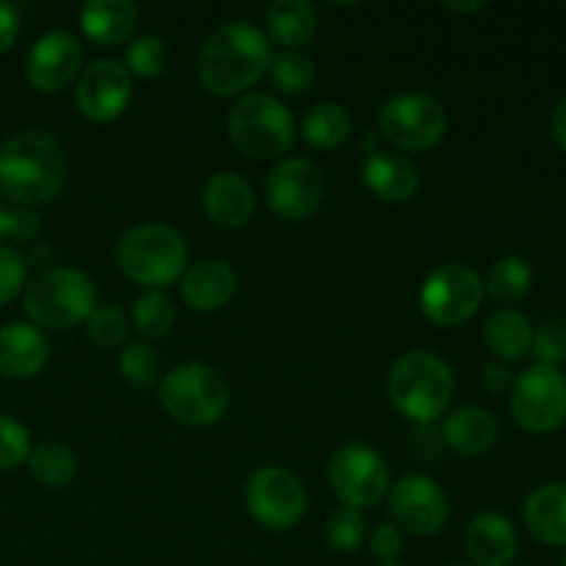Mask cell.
I'll use <instances>...</instances> for the list:
<instances>
[{"label":"cell","mask_w":566,"mask_h":566,"mask_svg":"<svg viewBox=\"0 0 566 566\" xmlns=\"http://www.w3.org/2000/svg\"><path fill=\"white\" fill-rule=\"evenodd\" d=\"M116 260L127 280L138 282L147 291H160L180 280L188 263V247L177 230L149 221L122 235Z\"/></svg>","instance_id":"obj_5"},{"label":"cell","mask_w":566,"mask_h":566,"mask_svg":"<svg viewBox=\"0 0 566 566\" xmlns=\"http://www.w3.org/2000/svg\"><path fill=\"white\" fill-rule=\"evenodd\" d=\"M453 390L457 381L451 365L426 348L403 354L387 376L390 403L412 423H434L451 407Z\"/></svg>","instance_id":"obj_3"},{"label":"cell","mask_w":566,"mask_h":566,"mask_svg":"<svg viewBox=\"0 0 566 566\" xmlns=\"http://www.w3.org/2000/svg\"><path fill=\"white\" fill-rule=\"evenodd\" d=\"M409 451H412V457L423 459V462H434L446 453L442 431L434 423H415L412 434H409Z\"/></svg>","instance_id":"obj_39"},{"label":"cell","mask_w":566,"mask_h":566,"mask_svg":"<svg viewBox=\"0 0 566 566\" xmlns=\"http://www.w3.org/2000/svg\"><path fill=\"white\" fill-rule=\"evenodd\" d=\"M274 53L254 22L230 20L216 28L197 59L199 83L213 97H238L269 72Z\"/></svg>","instance_id":"obj_1"},{"label":"cell","mask_w":566,"mask_h":566,"mask_svg":"<svg viewBox=\"0 0 566 566\" xmlns=\"http://www.w3.org/2000/svg\"><path fill=\"white\" fill-rule=\"evenodd\" d=\"M205 213L224 230H238L254 213V191L238 171H216L202 191Z\"/></svg>","instance_id":"obj_19"},{"label":"cell","mask_w":566,"mask_h":566,"mask_svg":"<svg viewBox=\"0 0 566 566\" xmlns=\"http://www.w3.org/2000/svg\"><path fill=\"white\" fill-rule=\"evenodd\" d=\"M66 155L44 133H20L0 147V193L20 208L48 205L64 188Z\"/></svg>","instance_id":"obj_2"},{"label":"cell","mask_w":566,"mask_h":566,"mask_svg":"<svg viewBox=\"0 0 566 566\" xmlns=\"http://www.w3.org/2000/svg\"><path fill=\"white\" fill-rule=\"evenodd\" d=\"M365 536H368V523L359 509L343 506L326 520V542L332 551L337 553H354L363 547Z\"/></svg>","instance_id":"obj_33"},{"label":"cell","mask_w":566,"mask_h":566,"mask_svg":"<svg viewBox=\"0 0 566 566\" xmlns=\"http://www.w3.org/2000/svg\"><path fill=\"white\" fill-rule=\"evenodd\" d=\"M376 566H407V564H401V562H385V564H376Z\"/></svg>","instance_id":"obj_47"},{"label":"cell","mask_w":566,"mask_h":566,"mask_svg":"<svg viewBox=\"0 0 566 566\" xmlns=\"http://www.w3.org/2000/svg\"><path fill=\"white\" fill-rule=\"evenodd\" d=\"M481 381H484L486 390L495 392V396H501V392H506V390L512 392L514 376L506 365H486L484 374H481Z\"/></svg>","instance_id":"obj_43"},{"label":"cell","mask_w":566,"mask_h":566,"mask_svg":"<svg viewBox=\"0 0 566 566\" xmlns=\"http://www.w3.org/2000/svg\"><path fill=\"white\" fill-rule=\"evenodd\" d=\"M534 354L536 365H547V368L562 370L566 365V321L551 318L534 329Z\"/></svg>","instance_id":"obj_36"},{"label":"cell","mask_w":566,"mask_h":566,"mask_svg":"<svg viewBox=\"0 0 566 566\" xmlns=\"http://www.w3.org/2000/svg\"><path fill=\"white\" fill-rule=\"evenodd\" d=\"M392 525L415 536H434L448 523V495L429 475H403L387 492Z\"/></svg>","instance_id":"obj_14"},{"label":"cell","mask_w":566,"mask_h":566,"mask_svg":"<svg viewBox=\"0 0 566 566\" xmlns=\"http://www.w3.org/2000/svg\"><path fill=\"white\" fill-rule=\"evenodd\" d=\"M551 133H553V142H556V147L566 155V97L558 99V105L553 108Z\"/></svg>","instance_id":"obj_44"},{"label":"cell","mask_w":566,"mask_h":566,"mask_svg":"<svg viewBox=\"0 0 566 566\" xmlns=\"http://www.w3.org/2000/svg\"><path fill=\"white\" fill-rule=\"evenodd\" d=\"M448 11H457V14H470V11H481L484 3H446Z\"/></svg>","instance_id":"obj_45"},{"label":"cell","mask_w":566,"mask_h":566,"mask_svg":"<svg viewBox=\"0 0 566 566\" xmlns=\"http://www.w3.org/2000/svg\"><path fill=\"white\" fill-rule=\"evenodd\" d=\"M119 374L127 385L147 390L160 381V357L149 343H127L119 354Z\"/></svg>","instance_id":"obj_32"},{"label":"cell","mask_w":566,"mask_h":566,"mask_svg":"<svg viewBox=\"0 0 566 566\" xmlns=\"http://www.w3.org/2000/svg\"><path fill=\"white\" fill-rule=\"evenodd\" d=\"M50 343L33 324H6L0 329V374L9 379H31L48 365Z\"/></svg>","instance_id":"obj_20"},{"label":"cell","mask_w":566,"mask_h":566,"mask_svg":"<svg viewBox=\"0 0 566 566\" xmlns=\"http://www.w3.org/2000/svg\"><path fill=\"white\" fill-rule=\"evenodd\" d=\"M177 307L164 291H144L133 304V324L149 340H158L175 326Z\"/></svg>","instance_id":"obj_31"},{"label":"cell","mask_w":566,"mask_h":566,"mask_svg":"<svg viewBox=\"0 0 566 566\" xmlns=\"http://www.w3.org/2000/svg\"><path fill=\"white\" fill-rule=\"evenodd\" d=\"M160 407L182 426L205 429L224 418L230 407V387L224 376L202 363H186L171 368L160 381Z\"/></svg>","instance_id":"obj_7"},{"label":"cell","mask_w":566,"mask_h":566,"mask_svg":"<svg viewBox=\"0 0 566 566\" xmlns=\"http://www.w3.org/2000/svg\"><path fill=\"white\" fill-rule=\"evenodd\" d=\"M182 298L197 313H216L227 307L238 291V276L224 260H202L182 276Z\"/></svg>","instance_id":"obj_21"},{"label":"cell","mask_w":566,"mask_h":566,"mask_svg":"<svg viewBox=\"0 0 566 566\" xmlns=\"http://www.w3.org/2000/svg\"><path fill=\"white\" fill-rule=\"evenodd\" d=\"M138 25V6L133 0H92L81 9V28L88 42L114 48L125 42Z\"/></svg>","instance_id":"obj_24"},{"label":"cell","mask_w":566,"mask_h":566,"mask_svg":"<svg viewBox=\"0 0 566 566\" xmlns=\"http://www.w3.org/2000/svg\"><path fill=\"white\" fill-rule=\"evenodd\" d=\"M363 180L374 197L387 205H401L418 193L420 171L415 160L407 155L390 153V149H374L365 155Z\"/></svg>","instance_id":"obj_17"},{"label":"cell","mask_w":566,"mask_h":566,"mask_svg":"<svg viewBox=\"0 0 566 566\" xmlns=\"http://www.w3.org/2000/svg\"><path fill=\"white\" fill-rule=\"evenodd\" d=\"M227 133L238 153L254 160L282 158L296 142V122L274 94H247L227 116Z\"/></svg>","instance_id":"obj_6"},{"label":"cell","mask_w":566,"mask_h":566,"mask_svg":"<svg viewBox=\"0 0 566 566\" xmlns=\"http://www.w3.org/2000/svg\"><path fill=\"white\" fill-rule=\"evenodd\" d=\"M3 238H9V208L0 205V241H3Z\"/></svg>","instance_id":"obj_46"},{"label":"cell","mask_w":566,"mask_h":566,"mask_svg":"<svg viewBox=\"0 0 566 566\" xmlns=\"http://www.w3.org/2000/svg\"><path fill=\"white\" fill-rule=\"evenodd\" d=\"M22 307L33 326L70 329L97 307V287L92 276L77 269H44L22 291Z\"/></svg>","instance_id":"obj_4"},{"label":"cell","mask_w":566,"mask_h":566,"mask_svg":"<svg viewBox=\"0 0 566 566\" xmlns=\"http://www.w3.org/2000/svg\"><path fill=\"white\" fill-rule=\"evenodd\" d=\"M247 509L254 523L265 531H291L307 514V492L304 484L282 468H260L247 481Z\"/></svg>","instance_id":"obj_11"},{"label":"cell","mask_w":566,"mask_h":566,"mask_svg":"<svg viewBox=\"0 0 566 566\" xmlns=\"http://www.w3.org/2000/svg\"><path fill=\"white\" fill-rule=\"evenodd\" d=\"M451 566H470V564H451Z\"/></svg>","instance_id":"obj_50"},{"label":"cell","mask_w":566,"mask_h":566,"mask_svg":"<svg viewBox=\"0 0 566 566\" xmlns=\"http://www.w3.org/2000/svg\"><path fill=\"white\" fill-rule=\"evenodd\" d=\"M329 484L343 506L370 509L379 506L390 492V470L381 453L365 442H348L332 453Z\"/></svg>","instance_id":"obj_10"},{"label":"cell","mask_w":566,"mask_h":566,"mask_svg":"<svg viewBox=\"0 0 566 566\" xmlns=\"http://www.w3.org/2000/svg\"><path fill=\"white\" fill-rule=\"evenodd\" d=\"M166 61H169V48L160 36H138L127 44L125 53V66L130 75L138 77H158L166 70Z\"/></svg>","instance_id":"obj_34"},{"label":"cell","mask_w":566,"mask_h":566,"mask_svg":"<svg viewBox=\"0 0 566 566\" xmlns=\"http://www.w3.org/2000/svg\"><path fill=\"white\" fill-rule=\"evenodd\" d=\"M440 431L446 448L462 453V457H481L495 448L501 429H497L495 415L470 403V407H459L457 412L448 415Z\"/></svg>","instance_id":"obj_23"},{"label":"cell","mask_w":566,"mask_h":566,"mask_svg":"<svg viewBox=\"0 0 566 566\" xmlns=\"http://www.w3.org/2000/svg\"><path fill=\"white\" fill-rule=\"evenodd\" d=\"M562 566H566V553H564V558H562Z\"/></svg>","instance_id":"obj_48"},{"label":"cell","mask_w":566,"mask_h":566,"mask_svg":"<svg viewBox=\"0 0 566 566\" xmlns=\"http://www.w3.org/2000/svg\"><path fill=\"white\" fill-rule=\"evenodd\" d=\"M403 551V534L398 525L381 523L376 525L374 534H370V553L379 558V564L385 562H398V553Z\"/></svg>","instance_id":"obj_40"},{"label":"cell","mask_w":566,"mask_h":566,"mask_svg":"<svg viewBox=\"0 0 566 566\" xmlns=\"http://www.w3.org/2000/svg\"><path fill=\"white\" fill-rule=\"evenodd\" d=\"M509 409L520 429L531 434H551L566 420V376L534 363L514 379Z\"/></svg>","instance_id":"obj_8"},{"label":"cell","mask_w":566,"mask_h":566,"mask_svg":"<svg viewBox=\"0 0 566 566\" xmlns=\"http://www.w3.org/2000/svg\"><path fill=\"white\" fill-rule=\"evenodd\" d=\"M31 457V434L11 415H0V473L14 470Z\"/></svg>","instance_id":"obj_37"},{"label":"cell","mask_w":566,"mask_h":566,"mask_svg":"<svg viewBox=\"0 0 566 566\" xmlns=\"http://www.w3.org/2000/svg\"><path fill=\"white\" fill-rule=\"evenodd\" d=\"M484 282L468 263H446L426 276L420 287V310L434 326L451 329L479 313Z\"/></svg>","instance_id":"obj_9"},{"label":"cell","mask_w":566,"mask_h":566,"mask_svg":"<svg viewBox=\"0 0 566 566\" xmlns=\"http://www.w3.org/2000/svg\"><path fill=\"white\" fill-rule=\"evenodd\" d=\"M133 97V77L125 64L114 59H99L81 70L75 81V105L81 116L88 122H105L119 119L127 111Z\"/></svg>","instance_id":"obj_15"},{"label":"cell","mask_w":566,"mask_h":566,"mask_svg":"<svg viewBox=\"0 0 566 566\" xmlns=\"http://www.w3.org/2000/svg\"><path fill=\"white\" fill-rule=\"evenodd\" d=\"M523 520L531 536L551 547H566V481L539 484L523 503Z\"/></svg>","instance_id":"obj_22"},{"label":"cell","mask_w":566,"mask_h":566,"mask_svg":"<svg viewBox=\"0 0 566 566\" xmlns=\"http://www.w3.org/2000/svg\"><path fill=\"white\" fill-rule=\"evenodd\" d=\"M381 133L403 153H426L446 136V111L426 94H398L387 99L379 114Z\"/></svg>","instance_id":"obj_12"},{"label":"cell","mask_w":566,"mask_h":566,"mask_svg":"<svg viewBox=\"0 0 566 566\" xmlns=\"http://www.w3.org/2000/svg\"><path fill=\"white\" fill-rule=\"evenodd\" d=\"M28 263L17 249L0 247V307L14 302L25 291Z\"/></svg>","instance_id":"obj_38"},{"label":"cell","mask_w":566,"mask_h":566,"mask_svg":"<svg viewBox=\"0 0 566 566\" xmlns=\"http://www.w3.org/2000/svg\"><path fill=\"white\" fill-rule=\"evenodd\" d=\"M83 66V48L70 31H48L33 42L25 59V77L36 92H64L77 81Z\"/></svg>","instance_id":"obj_16"},{"label":"cell","mask_w":566,"mask_h":566,"mask_svg":"<svg viewBox=\"0 0 566 566\" xmlns=\"http://www.w3.org/2000/svg\"><path fill=\"white\" fill-rule=\"evenodd\" d=\"M531 287H534L531 263L520 254H509V258H501L490 269L484 293H490L492 302L497 304H517L528 296Z\"/></svg>","instance_id":"obj_28"},{"label":"cell","mask_w":566,"mask_h":566,"mask_svg":"<svg viewBox=\"0 0 566 566\" xmlns=\"http://www.w3.org/2000/svg\"><path fill=\"white\" fill-rule=\"evenodd\" d=\"M28 470H31L33 481H39L42 486L61 490V486L75 481L77 459L66 446H59V442H42L39 448H31Z\"/></svg>","instance_id":"obj_29"},{"label":"cell","mask_w":566,"mask_h":566,"mask_svg":"<svg viewBox=\"0 0 566 566\" xmlns=\"http://www.w3.org/2000/svg\"><path fill=\"white\" fill-rule=\"evenodd\" d=\"M352 133V116L340 103H315L302 119V136L315 149H335Z\"/></svg>","instance_id":"obj_27"},{"label":"cell","mask_w":566,"mask_h":566,"mask_svg":"<svg viewBox=\"0 0 566 566\" xmlns=\"http://www.w3.org/2000/svg\"><path fill=\"white\" fill-rule=\"evenodd\" d=\"M484 343L503 363H520L534 348V324L520 310H495L484 324Z\"/></svg>","instance_id":"obj_25"},{"label":"cell","mask_w":566,"mask_h":566,"mask_svg":"<svg viewBox=\"0 0 566 566\" xmlns=\"http://www.w3.org/2000/svg\"><path fill=\"white\" fill-rule=\"evenodd\" d=\"M326 193L324 175L310 158H285L265 180V202L280 219L302 221L321 208Z\"/></svg>","instance_id":"obj_13"},{"label":"cell","mask_w":566,"mask_h":566,"mask_svg":"<svg viewBox=\"0 0 566 566\" xmlns=\"http://www.w3.org/2000/svg\"><path fill=\"white\" fill-rule=\"evenodd\" d=\"M509 566H528V564H509Z\"/></svg>","instance_id":"obj_49"},{"label":"cell","mask_w":566,"mask_h":566,"mask_svg":"<svg viewBox=\"0 0 566 566\" xmlns=\"http://www.w3.org/2000/svg\"><path fill=\"white\" fill-rule=\"evenodd\" d=\"M86 335L94 346L116 348L127 337V318L116 304H97L86 318Z\"/></svg>","instance_id":"obj_35"},{"label":"cell","mask_w":566,"mask_h":566,"mask_svg":"<svg viewBox=\"0 0 566 566\" xmlns=\"http://www.w3.org/2000/svg\"><path fill=\"white\" fill-rule=\"evenodd\" d=\"M39 216L33 208H11L9 210V238L17 243H28L39 235Z\"/></svg>","instance_id":"obj_41"},{"label":"cell","mask_w":566,"mask_h":566,"mask_svg":"<svg viewBox=\"0 0 566 566\" xmlns=\"http://www.w3.org/2000/svg\"><path fill=\"white\" fill-rule=\"evenodd\" d=\"M269 75L282 94H307L313 92L318 70H315V61L302 50H282L271 61Z\"/></svg>","instance_id":"obj_30"},{"label":"cell","mask_w":566,"mask_h":566,"mask_svg":"<svg viewBox=\"0 0 566 566\" xmlns=\"http://www.w3.org/2000/svg\"><path fill=\"white\" fill-rule=\"evenodd\" d=\"M271 39L285 50H298L315 36L318 9L310 0H276L265 11Z\"/></svg>","instance_id":"obj_26"},{"label":"cell","mask_w":566,"mask_h":566,"mask_svg":"<svg viewBox=\"0 0 566 566\" xmlns=\"http://www.w3.org/2000/svg\"><path fill=\"white\" fill-rule=\"evenodd\" d=\"M464 551L475 566H509L520 551V536L512 520L484 512L464 531Z\"/></svg>","instance_id":"obj_18"},{"label":"cell","mask_w":566,"mask_h":566,"mask_svg":"<svg viewBox=\"0 0 566 566\" xmlns=\"http://www.w3.org/2000/svg\"><path fill=\"white\" fill-rule=\"evenodd\" d=\"M20 36V14L11 3H0V55L9 53Z\"/></svg>","instance_id":"obj_42"}]
</instances>
